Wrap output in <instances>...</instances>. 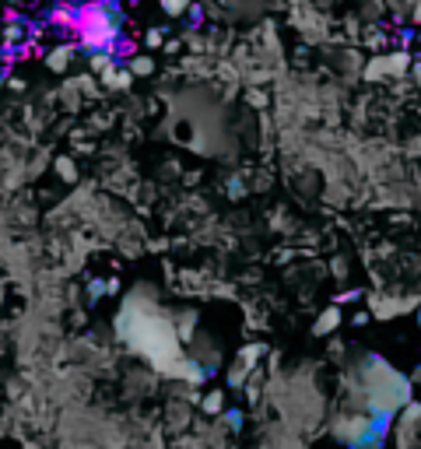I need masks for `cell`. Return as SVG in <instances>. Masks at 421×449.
Listing matches in <instances>:
<instances>
[{"label":"cell","instance_id":"cell-22","mask_svg":"<svg viewBox=\"0 0 421 449\" xmlns=\"http://www.w3.org/2000/svg\"><path fill=\"white\" fill-rule=\"evenodd\" d=\"M400 43H414V28H404V32H400Z\"/></svg>","mask_w":421,"mask_h":449},{"label":"cell","instance_id":"cell-20","mask_svg":"<svg viewBox=\"0 0 421 449\" xmlns=\"http://www.w3.org/2000/svg\"><path fill=\"white\" fill-rule=\"evenodd\" d=\"M21 36H25V32H21V25H11V28H8V39H11V43L21 39Z\"/></svg>","mask_w":421,"mask_h":449},{"label":"cell","instance_id":"cell-3","mask_svg":"<svg viewBox=\"0 0 421 449\" xmlns=\"http://www.w3.org/2000/svg\"><path fill=\"white\" fill-rule=\"evenodd\" d=\"M394 422H379L362 411H341L334 417V439L344 449H386Z\"/></svg>","mask_w":421,"mask_h":449},{"label":"cell","instance_id":"cell-25","mask_svg":"<svg viewBox=\"0 0 421 449\" xmlns=\"http://www.w3.org/2000/svg\"><path fill=\"white\" fill-rule=\"evenodd\" d=\"M414 39H418V43H421V28H418V32H414Z\"/></svg>","mask_w":421,"mask_h":449},{"label":"cell","instance_id":"cell-9","mask_svg":"<svg viewBox=\"0 0 421 449\" xmlns=\"http://www.w3.org/2000/svg\"><path fill=\"white\" fill-rule=\"evenodd\" d=\"M71 53H74L71 46H56V49L46 56V67L56 71V74H60V71H67V67H71Z\"/></svg>","mask_w":421,"mask_h":449},{"label":"cell","instance_id":"cell-12","mask_svg":"<svg viewBox=\"0 0 421 449\" xmlns=\"http://www.w3.org/2000/svg\"><path fill=\"white\" fill-rule=\"evenodd\" d=\"M127 71H130L134 77H144V74L155 71V60H152V56H134L130 64H127Z\"/></svg>","mask_w":421,"mask_h":449},{"label":"cell","instance_id":"cell-17","mask_svg":"<svg viewBox=\"0 0 421 449\" xmlns=\"http://www.w3.org/2000/svg\"><path fill=\"white\" fill-rule=\"evenodd\" d=\"M144 43L152 46V49H155V46H162V32H158V28H147V32H144Z\"/></svg>","mask_w":421,"mask_h":449},{"label":"cell","instance_id":"cell-11","mask_svg":"<svg viewBox=\"0 0 421 449\" xmlns=\"http://www.w3.org/2000/svg\"><path fill=\"white\" fill-rule=\"evenodd\" d=\"M102 77H106L109 88H130V81H134V74H130L127 67H109Z\"/></svg>","mask_w":421,"mask_h":449},{"label":"cell","instance_id":"cell-1","mask_svg":"<svg viewBox=\"0 0 421 449\" xmlns=\"http://www.w3.org/2000/svg\"><path fill=\"white\" fill-rule=\"evenodd\" d=\"M116 334L130 351H137L152 369L176 376V379H190V383H204L210 376L207 365H200L197 358H190L179 344V330L176 319L158 306V298L152 288L137 284L123 306L116 313Z\"/></svg>","mask_w":421,"mask_h":449},{"label":"cell","instance_id":"cell-10","mask_svg":"<svg viewBox=\"0 0 421 449\" xmlns=\"http://www.w3.org/2000/svg\"><path fill=\"white\" fill-rule=\"evenodd\" d=\"M200 407H204V414H225V393L221 390H207Z\"/></svg>","mask_w":421,"mask_h":449},{"label":"cell","instance_id":"cell-6","mask_svg":"<svg viewBox=\"0 0 421 449\" xmlns=\"http://www.w3.org/2000/svg\"><path fill=\"white\" fill-rule=\"evenodd\" d=\"M411 67V56L400 49V53H386V56H372V64L365 67V77L369 81H379L386 74H404Z\"/></svg>","mask_w":421,"mask_h":449},{"label":"cell","instance_id":"cell-18","mask_svg":"<svg viewBox=\"0 0 421 449\" xmlns=\"http://www.w3.org/2000/svg\"><path fill=\"white\" fill-rule=\"evenodd\" d=\"M256 397H260V386L253 379V383H246V400H256Z\"/></svg>","mask_w":421,"mask_h":449},{"label":"cell","instance_id":"cell-5","mask_svg":"<svg viewBox=\"0 0 421 449\" xmlns=\"http://www.w3.org/2000/svg\"><path fill=\"white\" fill-rule=\"evenodd\" d=\"M263 354H267V344H246V348H239L235 365L228 369V386H232V390L246 386V379L253 376V369L260 365V358H263Z\"/></svg>","mask_w":421,"mask_h":449},{"label":"cell","instance_id":"cell-7","mask_svg":"<svg viewBox=\"0 0 421 449\" xmlns=\"http://www.w3.org/2000/svg\"><path fill=\"white\" fill-rule=\"evenodd\" d=\"M418 306H421L418 298H376V302H372V316L376 319H394V316L414 313Z\"/></svg>","mask_w":421,"mask_h":449},{"label":"cell","instance_id":"cell-19","mask_svg":"<svg viewBox=\"0 0 421 449\" xmlns=\"http://www.w3.org/2000/svg\"><path fill=\"white\" fill-rule=\"evenodd\" d=\"M362 298V291H344V295H337V302H358Z\"/></svg>","mask_w":421,"mask_h":449},{"label":"cell","instance_id":"cell-2","mask_svg":"<svg viewBox=\"0 0 421 449\" xmlns=\"http://www.w3.org/2000/svg\"><path fill=\"white\" fill-rule=\"evenodd\" d=\"M414 386L407 372L394 369L383 354H362L348 376V397L344 411H362L379 422H394L397 411L411 407Z\"/></svg>","mask_w":421,"mask_h":449},{"label":"cell","instance_id":"cell-8","mask_svg":"<svg viewBox=\"0 0 421 449\" xmlns=\"http://www.w3.org/2000/svg\"><path fill=\"white\" fill-rule=\"evenodd\" d=\"M337 326H341V309H337V306H330V309H323V313L316 316L313 334H316V337H326V334H334Z\"/></svg>","mask_w":421,"mask_h":449},{"label":"cell","instance_id":"cell-13","mask_svg":"<svg viewBox=\"0 0 421 449\" xmlns=\"http://www.w3.org/2000/svg\"><path fill=\"white\" fill-rule=\"evenodd\" d=\"M221 417H225V425H228L232 432H243V425H246V411H243V407H232V411H225Z\"/></svg>","mask_w":421,"mask_h":449},{"label":"cell","instance_id":"cell-16","mask_svg":"<svg viewBox=\"0 0 421 449\" xmlns=\"http://www.w3.org/2000/svg\"><path fill=\"white\" fill-rule=\"evenodd\" d=\"M162 11L176 18V14H183V11H190V4H187V0H165V4H162Z\"/></svg>","mask_w":421,"mask_h":449},{"label":"cell","instance_id":"cell-4","mask_svg":"<svg viewBox=\"0 0 421 449\" xmlns=\"http://www.w3.org/2000/svg\"><path fill=\"white\" fill-rule=\"evenodd\" d=\"M127 28V11L119 4H95V8H81V46H116V39Z\"/></svg>","mask_w":421,"mask_h":449},{"label":"cell","instance_id":"cell-15","mask_svg":"<svg viewBox=\"0 0 421 449\" xmlns=\"http://www.w3.org/2000/svg\"><path fill=\"white\" fill-rule=\"evenodd\" d=\"M102 295H109V281H92V284H88V298H92V302H99Z\"/></svg>","mask_w":421,"mask_h":449},{"label":"cell","instance_id":"cell-21","mask_svg":"<svg viewBox=\"0 0 421 449\" xmlns=\"http://www.w3.org/2000/svg\"><path fill=\"white\" fill-rule=\"evenodd\" d=\"M351 323H354V326H365V323H369V313H354Z\"/></svg>","mask_w":421,"mask_h":449},{"label":"cell","instance_id":"cell-24","mask_svg":"<svg viewBox=\"0 0 421 449\" xmlns=\"http://www.w3.org/2000/svg\"><path fill=\"white\" fill-rule=\"evenodd\" d=\"M414 319H418V326H421V306H418V309H414Z\"/></svg>","mask_w":421,"mask_h":449},{"label":"cell","instance_id":"cell-14","mask_svg":"<svg viewBox=\"0 0 421 449\" xmlns=\"http://www.w3.org/2000/svg\"><path fill=\"white\" fill-rule=\"evenodd\" d=\"M56 175H60V179H67V183H74V179H77L74 162H71V158H56Z\"/></svg>","mask_w":421,"mask_h":449},{"label":"cell","instance_id":"cell-23","mask_svg":"<svg viewBox=\"0 0 421 449\" xmlns=\"http://www.w3.org/2000/svg\"><path fill=\"white\" fill-rule=\"evenodd\" d=\"M414 21H418V25H421V4H418V8H414Z\"/></svg>","mask_w":421,"mask_h":449}]
</instances>
